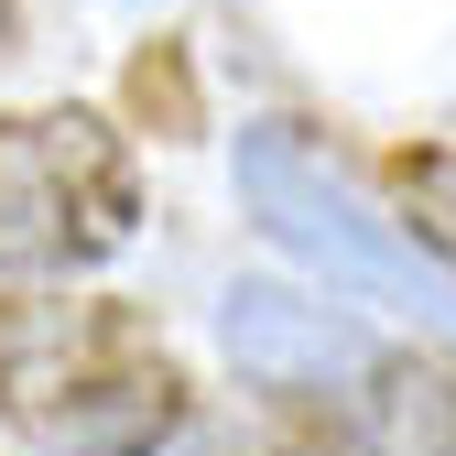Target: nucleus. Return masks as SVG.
I'll list each match as a JSON object with an SVG mask.
<instances>
[{
  "label": "nucleus",
  "instance_id": "1",
  "mask_svg": "<svg viewBox=\"0 0 456 456\" xmlns=\"http://www.w3.org/2000/svg\"><path fill=\"white\" fill-rule=\"evenodd\" d=\"M196 424V370L131 294L0 282V435L33 456H163Z\"/></svg>",
  "mask_w": 456,
  "mask_h": 456
},
{
  "label": "nucleus",
  "instance_id": "2",
  "mask_svg": "<svg viewBox=\"0 0 456 456\" xmlns=\"http://www.w3.org/2000/svg\"><path fill=\"white\" fill-rule=\"evenodd\" d=\"M142 228V163L98 109H0V282H77Z\"/></svg>",
  "mask_w": 456,
  "mask_h": 456
},
{
  "label": "nucleus",
  "instance_id": "3",
  "mask_svg": "<svg viewBox=\"0 0 456 456\" xmlns=\"http://www.w3.org/2000/svg\"><path fill=\"white\" fill-rule=\"evenodd\" d=\"M240 207H250L294 261H315L337 294H359V305H403V294H413L403 228L359 196V175H348L305 120H250V131H240Z\"/></svg>",
  "mask_w": 456,
  "mask_h": 456
},
{
  "label": "nucleus",
  "instance_id": "4",
  "mask_svg": "<svg viewBox=\"0 0 456 456\" xmlns=\"http://www.w3.org/2000/svg\"><path fill=\"white\" fill-rule=\"evenodd\" d=\"M228 359H240L272 403H326L337 380H370L380 348H370L348 315L282 294V282H240V294H228Z\"/></svg>",
  "mask_w": 456,
  "mask_h": 456
},
{
  "label": "nucleus",
  "instance_id": "5",
  "mask_svg": "<svg viewBox=\"0 0 456 456\" xmlns=\"http://www.w3.org/2000/svg\"><path fill=\"white\" fill-rule=\"evenodd\" d=\"M359 403H370V445L380 456H456V359L380 348L370 380H359Z\"/></svg>",
  "mask_w": 456,
  "mask_h": 456
},
{
  "label": "nucleus",
  "instance_id": "6",
  "mask_svg": "<svg viewBox=\"0 0 456 456\" xmlns=\"http://www.w3.org/2000/svg\"><path fill=\"white\" fill-rule=\"evenodd\" d=\"M380 196H391L403 250H424V261L456 272V142H403V152H380Z\"/></svg>",
  "mask_w": 456,
  "mask_h": 456
},
{
  "label": "nucleus",
  "instance_id": "7",
  "mask_svg": "<svg viewBox=\"0 0 456 456\" xmlns=\"http://www.w3.org/2000/svg\"><path fill=\"white\" fill-rule=\"evenodd\" d=\"M120 120H131V131H152V142H207V87H196L185 33L131 44V66H120Z\"/></svg>",
  "mask_w": 456,
  "mask_h": 456
}]
</instances>
